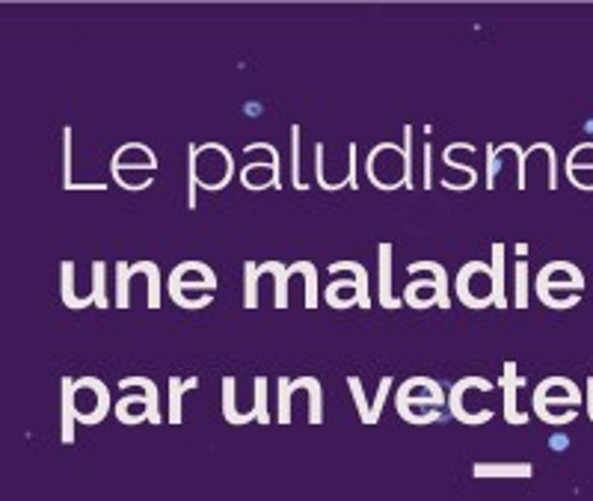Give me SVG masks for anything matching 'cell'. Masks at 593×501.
<instances>
[{
	"instance_id": "1",
	"label": "cell",
	"mask_w": 593,
	"mask_h": 501,
	"mask_svg": "<svg viewBox=\"0 0 593 501\" xmlns=\"http://www.w3.org/2000/svg\"><path fill=\"white\" fill-rule=\"evenodd\" d=\"M119 389H143V395H125L119 404H116V418L122 424H140V421H152V424H161V395H158V386L149 380V377H122L119 380Z\"/></svg>"
},
{
	"instance_id": "2",
	"label": "cell",
	"mask_w": 593,
	"mask_h": 501,
	"mask_svg": "<svg viewBox=\"0 0 593 501\" xmlns=\"http://www.w3.org/2000/svg\"><path fill=\"white\" fill-rule=\"evenodd\" d=\"M454 294L466 309H490L493 306V267L484 261H469L457 273Z\"/></svg>"
},
{
	"instance_id": "3",
	"label": "cell",
	"mask_w": 593,
	"mask_h": 501,
	"mask_svg": "<svg viewBox=\"0 0 593 501\" xmlns=\"http://www.w3.org/2000/svg\"><path fill=\"white\" fill-rule=\"evenodd\" d=\"M380 172L389 175V190H398V187H407V167H404V146H395V143H377L368 158H365V175L368 181L377 187L380 181Z\"/></svg>"
},
{
	"instance_id": "4",
	"label": "cell",
	"mask_w": 593,
	"mask_h": 501,
	"mask_svg": "<svg viewBox=\"0 0 593 501\" xmlns=\"http://www.w3.org/2000/svg\"><path fill=\"white\" fill-rule=\"evenodd\" d=\"M75 407H78V421L81 424H98L110 413V392L98 377H81L75 380Z\"/></svg>"
},
{
	"instance_id": "5",
	"label": "cell",
	"mask_w": 593,
	"mask_h": 501,
	"mask_svg": "<svg viewBox=\"0 0 593 501\" xmlns=\"http://www.w3.org/2000/svg\"><path fill=\"white\" fill-rule=\"evenodd\" d=\"M199 187L208 181V172L217 175V190H223L232 178H235V158L226 146L220 143H208L199 146Z\"/></svg>"
},
{
	"instance_id": "6",
	"label": "cell",
	"mask_w": 593,
	"mask_h": 501,
	"mask_svg": "<svg viewBox=\"0 0 593 501\" xmlns=\"http://www.w3.org/2000/svg\"><path fill=\"white\" fill-rule=\"evenodd\" d=\"M469 389H478V392H493V383H490V380H484V377H463L460 383H454V386H451V392H448V407H451V416L457 418V421H463V424H484V421H490V418H493V410L469 413V410L463 407V395H466Z\"/></svg>"
},
{
	"instance_id": "7",
	"label": "cell",
	"mask_w": 593,
	"mask_h": 501,
	"mask_svg": "<svg viewBox=\"0 0 593 501\" xmlns=\"http://www.w3.org/2000/svg\"><path fill=\"white\" fill-rule=\"evenodd\" d=\"M377 252H380V306L389 309V312H395V309L404 306V297H395L392 294V244L383 241Z\"/></svg>"
},
{
	"instance_id": "8",
	"label": "cell",
	"mask_w": 593,
	"mask_h": 501,
	"mask_svg": "<svg viewBox=\"0 0 593 501\" xmlns=\"http://www.w3.org/2000/svg\"><path fill=\"white\" fill-rule=\"evenodd\" d=\"M324 300H327L333 309H339V312L359 306V282H356V276L333 279V282L327 285V291H324Z\"/></svg>"
},
{
	"instance_id": "9",
	"label": "cell",
	"mask_w": 593,
	"mask_h": 501,
	"mask_svg": "<svg viewBox=\"0 0 593 501\" xmlns=\"http://www.w3.org/2000/svg\"><path fill=\"white\" fill-rule=\"evenodd\" d=\"M75 380L72 377H63V407H60V439L66 445L75 442V421H78V407H75Z\"/></svg>"
},
{
	"instance_id": "10",
	"label": "cell",
	"mask_w": 593,
	"mask_h": 501,
	"mask_svg": "<svg viewBox=\"0 0 593 501\" xmlns=\"http://www.w3.org/2000/svg\"><path fill=\"white\" fill-rule=\"evenodd\" d=\"M502 386H505V418H508V424H525V421H528V416L516 410V389L522 386V380L516 377V365H513V359H508V362H505V371H502Z\"/></svg>"
},
{
	"instance_id": "11",
	"label": "cell",
	"mask_w": 593,
	"mask_h": 501,
	"mask_svg": "<svg viewBox=\"0 0 593 501\" xmlns=\"http://www.w3.org/2000/svg\"><path fill=\"white\" fill-rule=\"evenodd\" d=\"M493 306L496 309H508V288H505V244H493Z\"/></svg>"
},
{
	"instance_id": "12",
	"label": "cell",
	"mask_w": 593,
	"mask_h": 501,
	"mask_svg": "<svg viewBox=\"0 0 593 501\" xmlns=\"http://www.w3.org/2000/svg\"><path fill=\"white\" fill-rule=\"evenodd\" d=\"M291 389L294 392H300V389L309 392V421L312 424H321L324 421V389H321V380H315V377H297V380H291Z\"/></svg>"
},
{
	"instance_id": "13",
	"label": "cell",
	"mask_w": 593,
	"mask_h": 501,
	"mask_svg": "<svg viewBox=\"0 0 593 501\" xmlns=\"http://www.w3.org/2000/svg\"><path fill=\"white\" fill-rule=\"evenodd\" d=\"M330 273H350V276H356V282H359V309L362 312H371V294H368V270H365V264H359V261H336V264H330Z\"/></svg>"
},
{
	"instance_id": "14",
	"label": "cell",
	"mask_w": 593,
	"mask_h": 501,
	"mask_svg": "<svg viewBox=\"0 0 593 501\" xmlns=\"http://www.w3.org/2000/svg\"><path fill=\"white\" fill-rule=\"evenodd\" d=\"M475 478H528L531 466L528 463H478L472 469Z\"/></svg>"
},
{
	"instance_id": "15",
	"label": "cell",
	"mask_w": 593,
	"mask_h": 501,
	"mask_svg": "<svg viewBox=\"0 0 593 501\" xmlns=\"http://www.w3.org/2000/svg\"><path fill=\"white\" fill-rule=\"evenodd\" d=\"M273 276V282H276V297H273V306L276 309H285L288 306V279H291V273H288V267L285 264H279V261H267V264H258V276Z\"/></svg>"
},
{
	"instance_id": "16",
	"label": "cell",
	"mask_w": 593,
	"mask_h": 501,
	"mask_svg": "<svg viewBox=\"0 0 593 501\" xmlns=\"http://www.w3.org/2000/svg\"><path fill=\"white\" fill-rule=\"evenodd\" d=\"M75 261H63V288H60V297H63V306L66 309H89L95 303V297H78L75 294Z\"/></svg>"
},
{
	"instance_id": "17",
	"label": "cell",
	"mask_w": 593,
	"mask_h": 501,
	"mask_svg": "<svg viewBox=\"0 0 593 501\" xmlns=\"http://www.w3.org/2000/svg\"><path fill=\"white\" fill-rule=\"evenodd\" d=\"M288 273L291 276H303L306 279V309H318L321 303V294H318V267L312 261H297V264H288Z\"/></svg>"
},
{
	"instance_id": "18",
	"label": "cell",
	"mask_w": 593,
	"mask_h": 501,
	"mask_svg": "<svg viewBox=\"0 0 593 501\" xmlns=\"http://www.w3.org/2000/svg\"><path fill=\"white\" fill-rule=\"evenodd\" d=\"M137 273H146V279H149V309H161V270H158V264L155 261H137V264H131V276H137Z\"/></svg>"
},
{
	"instance_id": "19",
	"label": "cell",
	"mask_w": 593,
	"mask_h": 501,
	"mask_svg": "<svg viewBox=\"0 0 593 501\" xmlns=\"http://www.w3.org/2000/svg\"><path fill=\"white\" fill-rule=\"evenodd\" d=\"M89 294L95 297V306L101 312H107L113 306L110 297H107V264L104 261H92V288H89Z\"/></svg>"
},
{
	"instance_id": "20",
	"label": "cell",
	"mask_w": 593,
	"mask_h": 501,
	"mask_svg": "<svg viewBox=\"0 0 593 501\" xmlns=\"http://www.w3.org/2000/svg\"><path fill=\"white\" fill-rule=\"evenodd\" d=\"M170 279H205V282L211 285V291L217 288L214 270H211L208 264H202V261H184V264H178L170 273Z\"/></svg>"
},
{
	"instance_id": "21",
	"label": "cell",
	"mask_w": 593,
	"mask_h": 501,
	"mask_svg": "<svg viewBox=\"0 0 593 501\" xmlns=\"http://www.w3.org/2000/svg\"><path fill=\"white\" fill-rule=\"evenodd\" d=\"M199 386V380L196 377H190V380H178V377H170V421L172 424H181V398H184V392L187 389H196Z\"/></svg>"
},
{
	"instance_id": "22",
	"label": "cell",
	"mask_w": 593,
	"mask_h": 501,
	"mask_svg": "<svg viewBox=\"0 0 593 501\" xmlns=\"http://www.w3.org/2000/svg\"><path fill=\"white\" fill-rule=\"evenodd\" d=\"M187 208H196V193H199V146H187Z\"/></svg>"
},
{
	"instance_id": "23",
	"label": "cell",
	"mask_w": 593,
	"mask_h": 501,
	"mask_svg": "<svg viewBox=\"0 0 593 501\" xmlns=\"http://www.w3.org/2000/svg\"><path fill=\"white\" fill-rule=\"evenodd\" d=\"M131 264L128 261H116V300L113 306L116 309H128L131 300H128V288H131Z\"/></svg>"
},
{
	"instance_id": "24",
	"label": "cell",
	"mask_w": 593,
	"mask_h": 501,
	"mask_svg": "<svg viewBox=\"0 0 593 501\" xmlns=\"http://www.w3.org/2000/svg\"><path fill=\"white\" fill-rule=\"evenodd\" d=\"M223 416L229 424H250V418L238 413V404H235V377L223 380Z\"/></svg>"
},
{
	"instance_id": "25",
	"label": "cell",
	"mask_w": 593,
	"mask_h": 501,
	"mask_svg": "<svg viewBox=\"0 0 593 501\" xmlns=\"http://www.w3.org/2000/svg\"><path fill=\"white\" fill-rule=\"evenodd\" d=\"M291 181L300 193L309 190V184L300 175V125H291Z\"/></svg>"
},
{
	"instance_id": "26",
	"label": "cell",
	"mask_w": 593,
	"mask_h": 501,
	"mask_svg": "<svg viewBox=\"0 0 593 501\" xmlns=\"http://www.w3.org/2000/svg\"><path fill=\"white\" fill-rule=\"evenodd\" d=\"M258 264L247 261L244 264V306L247 309H258Z\"/></svg>"
},
{
	"instance_id": "27",
	"label": "cell",
	"mask_w": 593,
	"mask_h": 501,
	"mask_svg": "<svg viewBox=\"0 0 593 501\" xmlns=\"http://www.w3.org/2000/svg\"><path fill=\"white\" fill-rule=\"evenodd\" d=\"M291 395H294V389H291V380L288 377H279L276 380V401H279V424H288L291 421Z\"/></svg>"
},
{
	"instance_id": "28",
	"label": "cell",
	"mask_w": 593,
	"mask_h": 501,
	"mask_svg": "<svg viewBox=\"0 0 593 501\" xmlns=\"http://www.w3.org/2000/svg\"><path fill=\"white\" fill-rule=\"evenodd\" d=\"M315 178H318L321 190H327V193L341 190V187H350L347 181H327V172H324V143L315 146Z\"/></svg>"
},
{
	"instance_id": "29",
	"label": "cell",
	"mask_w": 593,
	"mask_h": 501,
	"mask_svg": "<svg viewBox=\"0 0 593 501\" xmlns=\"http://www.w3.org/2000/svg\"><path fill=\"white\" fill-rule=\"evenodd\" d=\"M63 190H75L72 181V128H63Z\"/></svg>"
},
{
	"instance_id": "30",
	"label": "cell",
	"mask_w": 593,
	"mask_h": 501,
	"mask_svg": "<svg viewBox=\"0 0 593 501\" xmlns=\"http://www.w3.org/2000/svg\"><path fill=\"white\" fill-rule=\"evenodd\" d=\"M167 291H170V297L175 300V306H178V309H187V312H193V309H205V306L211 303V294L190 297V294H184L181 288H167Z\"/></svg>"
},
{
	"instance_id": "31",
	"label": "cell",
	"mask_w": 593,
	"mask_h": 501,
	"mask_svg": "<svg viewBox=\"0 0 593 501\" xmlns=\"http://www.w3.org/2000/svg\"><path fill=\"white\" fill-rule=\"evenodd\" d=\"M255 421L261 424H270V410H267V380L264 377H255Z\"/></svg>"
},
{
	"instance_id": "32",
	"label": "cell",
	"mask_w": 593,
	"mask_h": 501,
	"mask_svg": "<svg viewBox=\"0 0 593 501\" xmlns=\"http://www.w3.org/2000/svg\"><path fill=\"white\" fill-rule=\"evenodd\" d=\"M516 309H525L528 306V264L525 261H516V300H513Z\"/></svg>"
},
{
	"instance_id": "33",
	"label": "cell",
	"mask_w": 593,
	"mask_h": 501,
	"mask_svg": "<svg viewBox=\"0 0 593 501\" xmlns=\"http://www.w3.org/2000/svg\"><path fill=\"white\" fill-rule=\"evenodd\" d=\"M347 386H350V395H353V401H356V410H359L362 424H368V418H371V407H368V398H365V389H362L359 377H347Z\"/></svg>"
},
{
	"instance_id": "34",
	"label": "cell",
	"mask_w": 593,
	"mask_h": 501,
	"mask_svg": "<svg viewBox=\"0 0 593 501\" xmlns=\"http://www.w3.org/2000/svg\"><path fill=\"white\" fill-rule=\"evenodd\" d=\"M392 383H395L392 377H383V380H380L377 395H374V404H371V418H368V424H377V421H380V413H383V407H386V398H389Z\"/></svg>"
},
{
	"instance_id": "35",
	"label": "cell",
	"mask_w": 593,
	"mask_h": 501,
	"mask_svg": "<svg viewBox=\"0 0 593 501\" xmlns=\"http://www.w3.org/2000/svg\"><path fill=\"white\" fill-rule=\"evenodd\" d=\"M404 167H407V190H416V175H413V125L404 128Z\"/></svg>"
},
{
	"instance_id": "36",
	"label": "cell",
	"mask_w": 593,
	"mask_h": 501,
	"mask_svg": "<svg viewBox=\"0 0 593 501\" xmlns=\"http://www.w3.org/2000/svg\"><path fill=\"white\" fill-rule=\"evenodd\" d=\"M401 418H407L410 424H430V421H439L442 413L439 410H427V413H416V410H407V407H398Z\"/></svg>"
},
{
	"instance_id": "37",
	"label": "cell",
	"mask_w": 593,
	"mask_h": 501,
	"mask_svg": "<svg viewBox=\"0 0 593 501\" xmlns=\"http://www.w3.org/2000/svg\"><path fill=\"white\" fill-rule=\"evenodd\" d=\"M433 187V146L424 143V181L422 190H430Z\"/></svg>"
},
{
	"instance_id": "38",
	"label": "cell",
	"mask_w": 593,
	"mask_h": 501,
	"mask_svg": "<svg viewBox=\"0 0 593 501\" xmlns=\"http://www.w3.org/2000/svg\"><path fill=\"white\" fill-rule=\"evenodd\" d=\"M487 161H490V169H487V187L493 190L496 187V175L502 169V158L496 155V149H487Z\"/></svg>"
},
{
	"instance_id": "39",
	"label": "cell",
	"mask_w": 593,
	"mask_h": 501,
	"mask_svg": "<svg viewBox=\"0 0 593 501\" xmlns=\"http://www.w3.org/2000/svg\"><path fill=\"white\" fill-rule=\"evenodd\" d=\"M347 184H350V190H356L359 187V181H356V143H350L347 146Z\"/></svg>"
}]
</instances>
